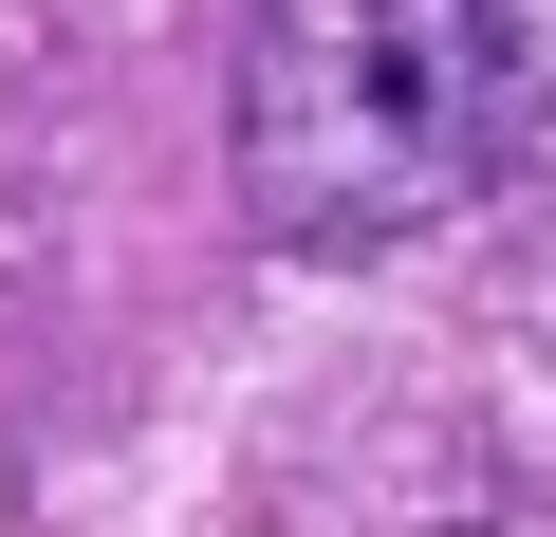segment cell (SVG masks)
<instances>
[{
    "mask_svg": "<svg viewBox=\"0 0 556 537\" xmlns=\"http://www.w3.org/2000/svg\"><path fill=\"white\" fill-rule=\"evenodd\" d=\"M519 112V0H278L241 38V222L278 259H390L482 204Z\"/></svg>",
    "mask_w": 556,
    "mask_h": 537,
    "instance_id": "1",
    "label": "cell"
}]
</instances>
